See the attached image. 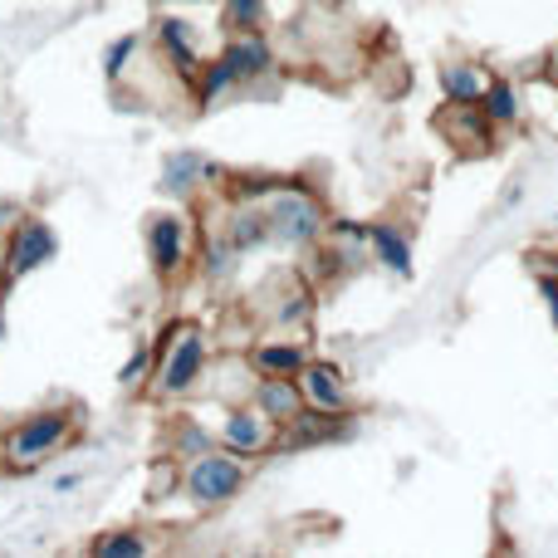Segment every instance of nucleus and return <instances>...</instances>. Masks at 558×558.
Here are the masks:
<instances>
[{
    "instance_id": "obj_18",
    "label": "nucleus",
    "mask_w": 558,
    "mask_h": 558,
    "mask_svg": "<svg viewBox=\"0 0 558 558\" xmlns=\"http://www.w3.org/2000/svg\"><path fill=\"white\" fill-rule=\"evenodd\" d=\"M485 84H490V74L481 59H446L441 64V94L451 104H481Z\"/></svg>"
},
{
    "instance_id": "obj_14",
    "label": "nucleus",
    "mask_w": 558,
    "mask_h": 558,
    "mask_svg": "<svg viewBox=\"0 0 558 558\" xmlns=\"http://www.w3.org/2000/svg\"><path fill=\"white\" fill-rule=\"evenodd\" d=\"M251 402L260 407V412L270 416L275 426L294 422V416L304 412V392H299V377H265V373H255Z\"/></svg>"
},
{
    "instance_id": "obj_2",
    "label": "nucleus",
    "mask_w": 558,
    "mask_h": 558,
    "mask_svg": "<svg viewBox=\"0 0 558 558\" xmlns=\"http://www.w3.org/2000/svg\"><path fill=\"white\" fill-rule=\"evenodd\" d=\"M265 221H270V241L289 245V251H308L314 241H324L328 231V211L299 177H284L279 192L265 196Z\"/></svg>"
},
{
    "instance_id": "obj_33",
    "label": "nucleus",
    "mask_w": 558,
    "mask_h": 558,
    "mask_svg": "<svg viewBox=\"0 0 558 558\" xmlns=\"http://www.w3.org/2000/svg\"><path fill=\"white\" fill-rule=\"evenodd\" d=\"M0 338H5V314H0Z\"/></svg>"
},
{
    "instance_id": "obj_25",
    "label": "nucleus",
    "mask_w": 558,
    "mask_h": 558,
    "mask_svg": "<svg viewBox=\"0 0 558 558\" xmlns=\"http://www.w3.org/2000/svg\"><path fill=\"white\" fill-rule=\"evenodd\" d=\"M137 45H143L137 35H118L113 45L104 49V74H108V84H118V78L128 74V64L137 59Z\"/></svg>"
},
{
    "instance_id": "obj_3",
    "label": "nucleus",
    "mask_w": 558,
    "mask_h": 558,
    "mask_svg": "<svg viewBox=\"0 0 558 558\" xmlns=\"http://www.w3.org/2000/svg\"><path fill=\"white\" fill-rule=\"evenodd\" d=\"M74 412H59V407H49V412H35L25 416L20 426H10L5 441H0V461L10 465V471H35V465H45L49 456L59 451V446L74 436Z\"/></svg>"
},
{
    "instance_id": "obj_6",
    "label": "nucleus",
    "mask_w": 558,
    "mask_h": 558,
    "mask_svg": "<svg viewBox=\"0 0 558 558\" xmlns=\"http://www.w3.org/2000/svg\"><path fill=\"white\" fill-rule=\"evenodd\" d=\"M216 441H221L226 451H235L241 461H255V456L275 451L279 426L255 402H235V407H226V422H221V432H216Z\"/></svg>"
},
{
    "instance_id": "obj_31",
    "label": "nucleus",
    "mask_w": 558,
    "mask_h": 558,
    "mask_svg": "<svg viewBox=\"0 0 558 558\" xmlns=\"http://www.w3.org/2000/svg\"><path fill=\"white\" fill-rule=\"evenodd\" d=\"M182 5H216V0H182Z\"/></svg>"
},
{
    "instance_id": "obj_9",
    "label": "nucleus",
    "mask_w": 558,
    "mask_h": 558,
    "mask_svg": "<svg viewBox=\"0 0 558 558\" xmlns=\"http://www.w3.org/2000/svg\"><path fill=\"white\" fill-rule=\"evenodd\" d=\"M59 255V241H54V231H49L45 221H35V216H20L15 221V231H10V241H5V275H29V270H39V265H49Z\"/></svg>"
},
{
    "instance_id": "obj_12",
    "label": "nucleus",
    "mask_w": 558,
    "mask_h": 558,
    "mask_svg": "<svg viewBox=\"0 0 558 558\" xmlns=\"http://www.w3.org/2000/svg\"><path fill=\"white\" fill-rule=\"evenodd\" d=\"M157 45H162V54L172 59V69L186 78V84H196V74H202V49H196V35H192V20L182 15H157Z\"/></svg>"
},
{
    "instance_id": "obj_11",
    "label": "nucleus",
    "mask_w": 558,
    "mask_h": 558,
    "mask_svg": "<svg viewBox=\"0 0 558 558\" xmlns=\"http://www.w3.org/2000/svg\"><path fill=\"white\" fill-rule=\"evenodd\" d=\"M202 186H226V167L221 162H211V157H202V153H172L167 157V167H162V192H172V196H192V192H202Z\"/></svg>"
},
{
    "instance_id": "obj_16",
    "label": "nucleus",
    "mask_w": 558,
    "mask_h": 558,
    "mask_svg": "<svg viewBox=\"0 0 558 558\" xmlns=\"http://www.w3.org/2000/svg\"><path fill=\"white\" fill-rule=\"evenodd\" d=\"M221 235L235 245V251H255V245L270 241V221H265V206L260 202H231V216H226Z\"/></svg>"
},
{
    "instance_id": "obj_17",
    "label": "nucleus",
    "mask_w": 558,
    "mask_h": 558,
    "mask_svg": "<svg viewBox=\"0 0 558 558\" xmlns=\"http://www.w3.org/2000/svg\"><path fill=\"white\" fill-rule=\"evenodd\" d=\"M481 113L495 123V133H514V128H520L524 104H520V88H514V78L490 74V84H485V94H481Z\"/></svg>"
},
{
    "instance_id": "obj_1",
    "label": "nucleus",
    "mask_w": 558,
    "mask_h": 558,
    "mask_svg": "<svg viewBox=\"0 0 558 558\" xmlns=\"http://www.w3.org/2000/svg\"><path fill=\"white\" fill-rule=\"evenodd\" d=\"M211 363V343L202 328L192 324H167L153 343V377H157V397H186L196 383L206 377Z\"/></svg>"
},
{
    "instance_id": "obj_28",
    "label": "nucleus",
    "mask_w": 558,
    "mask_h": 558,
    "mask_svg": "<svg viewBox=\"0 0 558 558\" xmlns=\"http://www.w3.org/2000/svg\"><path fill=\"white\" fill-rule=\"evenodd\" d=\"M539 294H544V304H549V318L558 324V279L554 275H539Z\"/></svg>"
},
{
    "instance_id": "obj_30",
    "label": "nucleus",
    "mask_w": 558,
    "mask_h": 558,
    "mask_svg": "<svg viewBox=\"0 0 558 558\" xmlns=\"http://www.w3.org/2000/svg\"><path fill=\"white\" fill-rule=\"evenodd\" d=\"M549 74H558V49H554V54H549Z\"/></svg>"
},
{
    "instance_id": "obj_8",
    "label": "nucleus",
    "mask_w": 558,
    "mask_h": 558,
    "mask_svg": "<svg viewBox=\"0 0 558 558\" xmlns=\"http://www.w3.org/2000/svg\"><path fill=\"white\" fill-rule=\"evenodd\" d=\"M299 392H304V407H318V412H343L353 416V397H348V377L338 363L328 357H308L299 367Z\"/></svg>"
},
{
    "instance_id": "obj_15",
    "label": "nucleus",
    "mask_w": 558,
    "mask_h": 558,
    "mask_svg": "<svg viewBox=\"0 0 558 558\" xmlns=\"http://www.w3.org/2000/svg\"><path fill=\"white\" fill-rule=\"evenodd\" d=\"M304 363H308L304 338H265V343L251 348V367L265 377H299Z\"/></svg>"
},
{
    "instance_id": "obj_29",
    "label": "nucleus",
    "mask_w": 558,
    "mask_h": 558,
    "mask_svg": "<svg viewBox=\"0 0 558 558\" xmlns=\"http://www.w3.org/2000/svg\"><path fill=\"white\" fill-rule=\"evenodd\" d=\"M15 221H20V206L15 202H0V235L15 231Z\"/></svg>"
},
{
    "instance_id": "obj_22",
    "label": "nucleus",
    "mask_w": 558,
    "mask_h": 558,
    "mask_svg": "<svg viewBox=\"0 0 558 558\" xmlns=\"http://www.w3.org/2000/svg\"><path fill=\"white\" fill-rule=\"evenodd\" d=\"M226 5V35L231 29H265L270 20V0H221Z\"/></svg>"
},
{
    "instance_id": "obj_24",
    "label": "nucleus",
    "mask_w": 558,
    "mask_h": 558,
    "mask_svg": "<svg viewBox=\"0 0 558 558\" xmlns=\"http://www.w3.org/2000/svg\"><path fill=\"white\" fill-rule=\"evenodd\" d=\"M235 255H241V251H235V245L226 241L221 231H216L211 241H206V251H202V270H206V279H226V275H231V270H235Z\"/></svg>"
},
{
    "instance_id": "obj_4",
    "label": "nucleus",
    "mask_w": 558,
    "mask_h": 558,
    "mask_svg": "<svg viewBox=\"0 0 558 558\" xmlns=\"http://www.w3.org/2000/svg\"><path fill=\"white\" fill-rule=\"evenodd\" d=\"M245 475L251 471H245L241 456L226 451V446H211V451H202L196 461H186L182 490L196 510H221V505H231L235 495L245 490Z\"/></svg>"
},
{
    "instance_id": "obj_32",
    "label": "nucleus",
    "mask_w": 558,
    "mask_h": 558,
    "mask_svg": "<svg viewBox=\"0 0 558 558\" xmlns=\"http://www.w3.org/2000/svg\"><path fill=\"white\" fill-rule=\"evenodd\" d=\"M0 284H5V255H0Z\"/></svg>"
},
{
    "instance_id": "obj_19",
    "label": "nucleus",
    "mask_w": 558,
    "mask_h": 558,
    "mask_svg": "<svg viewBox=\"0 0 558 558\" xmlns=\"http://www.w3.org/2000/svg\"><path fill=\"white\" fill-rule=\"evenodd\" d=\"M231 88H241L235 84V74H231V64H226L221 54L211 59V64H202V74H196V104L202 108H211V104H221Z\"/></svg>"
},
{
    "instance_id": "obj_13",
    "label": "nucleus",
    "mask_w": 558,
    "mask_h": 558,
    "mask_svg": "<svg viewBox=\"0 0 558 558\" xmlns=\"http://www.w3.org/2000/svg\"><path fill=\"white\" fill-rule=\"evenodd\" d=\"M367 255H373L383 270H392L397 279H412V235L392 221H367Z\"/></svg>"
},
{
    "instance_id": "obj_10",
    "label": "nucleus",
    "mask_w": 558,
    "mask_h": 558,
    "mask_svg": "<svg viewBox=\"0 0 558 558\" xmlns=\"http://www.w3.org/2000/svg\"><path fill=\"white\" fill-rule=\"evenodd\" d=\"M221 59L231 64L235 84H255V78H265L275 69V45L265 29H231L221 45Z\"/></svg>"
},
{
    "instance_id": "obj_26",
    "label": "nucleus",
    "mask_w": 558,
    "mask_h": 558,
    "mask_svg": "<svg viewBox=\"0 0 558 558\" xmlns=\"http://www.w3.org/2000/svg\"><path fill=\"white\" fill-rule=\"evenodd\" d=\"M147 373H153V343H143L123 367H118V383H123V387H143Z\"/></svg>"
},
{
    "instance_id": "obj_20",
    "label": "nucleus",
    "mask_w": 558,
    "mask_h": 558,
    "mask_svg": "<svg viewBox=\"0 0 558 558\" xmlns=\"http://www.w3.org/2000/svg\"><path fill=\"white\" fill-rule=\"evenodd\" d=\"M216 446V436L206 432L202 422H192V416H182L177 422V432H172V461H196L202 451H211Z\"/></svg>"
},
{
    "instance_id": "obj_27",
    "label": "nucleus",
    "mask_w": 558,
    "mask_h": 558,
    "mask_svg": "<svg viewBox=\"0 0 558 558\" xmlns=\"http://www.w3.org/2000/svg\"><path fill=\"white\" fill-rule=\"evenodd\" d=\"M524 260H530V275L534 279H539V275H554L558 279V251H554V245H534Z\"/></svg>"
},
{
    "instance_id": "obj_21",
    "label": "nucleus",
    "mask_w": 558,
    "mask_h": 558,
    "mask_svg": "<svg viewBox=\"0 0 558 558\" xmlns=\"http://www.w3.org/2000/svg\"><path fill=\"white\" fill-rule=\"evenodd\" d=\"M153 544H147V534L143 530H113V534H104V539H94V558H143Z\"/></svg>"
},
{
    "instance_id": "obj_7",
    "label": "nucleus",
    "mask_w": 558,
    "mask_h": 558,
    "mask_svg": "<svg viewBox=\"0 0 558 558\" xmlns=\"http://www.w3.org/2000/svg\"><path fill=\"white\" fill-rule=\"evenodd\" d=\"M436 133H441V143H451L461 157H485L495 153V123L481 113V104H451L446 98L441 113H436Z\"/></svg>"
},
{
    "instance_id": "obj_23",
    "label": "nucleus",
    "mask_w": 558,
    "mask_h": 558,
    "mask_svg": "<svg viewBox=\"0 0 558 558\" xmlns=\"http://www.w3.org/2000/svg\"><path fill=\"white\" fill-rule=\"evenodd\" d=\"M308 314H314V289H289V294H279V304H275V324H289V328H299V324H308Z\"/></svg>"
},
{
    "instance_id": "obj_5",
    "label": "nucleus",
    "mask_w": 558,
    "mask_h": 558,
    "mask_svg": "<svg viewBox=\"0 0 558 558\" xmlns=\"http://www.w3.org/2000/svg\"><path fill=\"white\" fill-rule=\"evenodd\" d=\"M147 260L162 284H172L192 260V226L182 211H157L147 216Z\"/></svg>"
}]
</instances>
